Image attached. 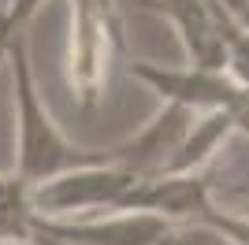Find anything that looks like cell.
<instances>
[{"instance_id": "6da1fadb", "label": "cell", "mask_w": 249, "mask_h": 245, "mask_svg": "<svg viewBox=\"0 0 249 245\" xmlns=\"http://www.w3.org/2000/svg\"><path fill=\"white\" fill-rule=\"evenodd\" d=\"M11 56V78H15V112H19V156H15V178L26 190L60 178V175L82 171V167H104L112 163V149H78L56 130L49 119L45 104L37 101V86H34L30 56H26V41L22 34L4 45Z\"/></svg>"}, {"instance_id": "7a4b0ae2", "label": "cell", "mask_w": 249, "mask_h": 245, "mask_svg": "<svg viewBox=\"0 0 249 245\" xmlns=\"http://www.w3.org/2000/svg\"><path fill=\"white\" fill-rule=\"evenodd\" d=\"M74 26H71V82L82 108H97L104 89V63L108 52H123V19L112 0H71Z\"/></svg>"}, {"instance_id": "3957f363", "label": "cell", "mask_w": 249, "mask_h": 245, "mask_svg": "<svg viewBox=\"0 0 249 245\" xmlns=\"http://www.w3.org/2000/svg\"><path fill=\"white\" fill-rule=\"evenodd\" d=\"M30 190L15 175H0V242H30Z\"/></svg>"}, {"instance_id": "277c9868", "label": "cell", "mask_w": 249, "mask_h": 245, "mask_svg": "<svg viewBox=\"0 0 249 245\" xmlns=\"http://www.w3.org/2000/svg\"><path fill=\"white\" fill-rule=\"evenodd\" d=\"M37 4H41V0H8V11L0 15V41H4V45L19 34V26L34 15Z\"/></svg>"}, {"instance_id": "5b68a950", "label": "cell", "mask_w": 249, "mask_h": 245, "mask_svg": "<svg viewBox=\"0 0 249 245\" xmlns=\"http://www.w3.org/2000/svg\"><path fill=\"white\" fill-rule=\"evenodd\" d=\"M26 245H60V242H52L49 234H41V230H34V227H30V242H26Z\"/></svg>"}, {"instance_id": "8992f818", "label": "cell", "mask_w": 249, "mask_h": 245, "mask_svg": "<svg viewBox=\"0 0 249 245\" xmlns=\"http://www.w3.org/2000/svg\"><path fill=\"white\" fill-rule=\"evenodd\" d=\"M0 49H4V41H0Z\"/></svg>"}]
</instances>
